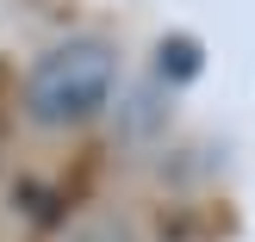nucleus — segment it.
Returning <instances> with one entry per match:
<instances>
[{"instance_id": "f257e3e1", "label": "nucleus", "mask_w": 255, "mask_h": 242, "mask_svg": "<svg viewBox=\"0 0 255 242\" xmlns=\"http://www.w3.org/2000/svg\"><path fill=\"white\" fill-rule=\"evenodd\" d=\"M112 93V56L106 44H62L31 69V112L44 124H81Z\"/></svg>"}]
</instances>
